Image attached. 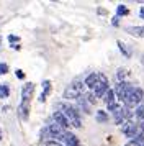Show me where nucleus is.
Instances as JSON below:
<instances>
[{
	"label": "nucleus",
	"mask_w": 144,
	"mask_h": 146,
	"mask_svg": "<svg viewBox=\"0 0 144 146\" xmlns=\"http://www.w3.org/2000/svg\"><path fill=\"white\" fill-rule=\"evenodd\" d=\"M111 25H113V27H120V17L111 18Z\"/></svg>",
	"instance_id": "a878e982"
},
{
	"label": "nucleus",
	"mask_w": 144,
	"mask_h": 146,
	"mask_svg": "<svg viewBox=\"0 0 144 146\" xmlns=\"http://www.w3.org/2000/svg\"><path fill=\"white\" fill-rule=\"evenodd\" d=\"M134 120H136V123L144 121V105H143V104H141V105H137L136 108H134Z\"/></svg>",
	"instance_id": "dca6fc26"
},
{
	"label": "nucleus",
	"mask_w": 144,
	"mask_h": 146,
	"mask_svg": "<svg viewBox=\"0 0 144 146\" xmlns=\"http://www.w3.org/2000/svg\"><path fill=\"white\" fill-rule=\"evenodd\" d=\"M116 44H118V48H120V51L123 53L124 58H131V49H129L128 46H126V44H124L123 41H121V40H118V41H116Z\"/></svg>",
	"instance_id": "f3484780"
},
{
	"label": "nucleus",
	"mask_w": 144,
	"mask_h": 146,
	"mask_svg": "<svg viewBox=\"0 0 144 146\" xmlns=\"http://www.w3.org/2000/svg\"><path fill=\"white\" fill-rule=\"evenodd\" d=\"M15 76H17V79H20V80L25 79V72H23L21 69H17V71H15Z\"/></svg>",
	"instance_id": "393cba45"
},
{
	"label": "nucleus",
	"mask_w": 144,
	"mask_h": 146,
	"mask_svg": "<svg viewBox=\"0 0 144 146\" xmlns=\"http://www.w3.org/2000/svg\"><path fill=\"white\" fill-rule=\"evenodd\" d=\"M95 120L98 123H108L110 121V113L106 110H97L95 112Z\"/></svg>",
	"instance_id": "4468645a"
},
{
	"label": "nucleus",
	"mask_w": 144,
	"mask_h": 146,
	"mask_svg": "<svg viewBox=\"0 0 144 146\" xmlns=\"http://www.w3.org/2000/svg\"><path fill=\"white\" fill-rule=\"evenodd\" d=\"M56 108L61 110L65 117L69 118L71 125L74 128H82V118H80V110H79L75 105H71V104H65V102H57L56 104Z\"/></svg>",
	"instance_id": "f257e3e1"
},
{
	"label": "nucleus",
	"mask_w": 144,
	"mask_h": 146,
	"mask_svg": "<svg viewBox=\"0 0 144 146\" xmlns=\"http://www.w3.org/2000/svg\"><path fill=\"white\" fill-rule=\"evenodd\" d=\"M44 146H64L62 143H59V141H56V139H49V141H46Z\"/></svg>",
	"instance_id": "b1692460"
},
{
	"label": "nucleus",
	"mask_w": 144,
	"mask_h": 146,
	"mask_svg": "<svg viewBox=\"0 0 144 146\" xmlns=\"http://www.w3.org/2000/svg\"><path fill=\"white\" fill-rule=\"evenodd\" d=\"M0 139H2V130H0Z\"/></svg>",
	"instance_id": "c756f323"
},
{
	"label": "nucleus",
	"mask_w": 144,
	"mask_h": 146,
	"mask_svg": "<svg viewBox=\"0 0 144 146\" xmlns=\"http://www.w3.org/2000/svg\"><path fill=\"white\" fill-rule=\"evenodd\" d=\"M98 79H100V82H98V86L95 87L92 92L95 94L97 99H103L105 94L110 90V82H108V77H106L103 72H98Z\"/></svg>",
	"instance_id": "20e7f679"
},
{
	"label": "nucleus",
	"mask_w": 144,
	"mask_h": 146,
	"mask_svg": "<svg viewBox=\"0 0 144 146\" xmlns=\"http://www.w3.org/2000/svg\"><path fill=\"white\" fill-rule=\"evenodd\" d=\"M113 117V121H115V125L118 126H123L124 125V121H126V118H124V115H123V107L120 108V110H116V112L111 115Z\"/></svg>",
	"instance_id": "ddd939ff"
},
{
	"label": "nucleus",
	"mask_w": 144,
	"mask_h": 146,
	"mask_svg": "<svg viewBox=\"0 0 144 146\" xmlns=\"http://www.w3.org/2000/svg\"><path fill=\"white\" fill-rule=\"evenodd\" d=\"M51 90H52V87H51V80H43V92L39 94V97H38V100L41 102V104H44L46 102V99H48V95L51 94Z\"/></svg>",
	"instance_id": "9d476101"
},
{
	"label": "nucleus",
	"mask_w": 144,
	"mask_h": 146,
	"mask_svg": "<svg viewBox=\"0 0 144 146\" xmlns=\"http://www.w3.org/2000/svg\"><path fill=\"white\" fill-rule=\"evenodd\" d=\"M8 72V64L7 62H0V76H5Z\"/></svg>",
	"instance_id": "4be33fe9"
},
{
	"label": "nucleus",
	"mask_w": 144,
	"mask_h": 146,
	"mask_svg": "<svg viewBox=\"0 0 144 146\" xmlns=\"http://www.w3.org/2000/svg\"><path fill=\"white\" fill-rule=\"evenodd\" d=\"M75 107H77L79 110H82L84 113H87V115H90L92 110H90V104L87 102V99H85V95H80L77 100H75Z\"/></svg>",
	"instance_id": "1a4fd4ad"
},
{
	"label": "nucleus",
	"mask_w": 144,
	"mask_h": 146,
	"mask_svg": "<svg viewBox=\"0 0 144 146\" xmlns=\"http://www.w3.org/2000/svg\"><path fill=\"white\" fill-rule=\"evenodd\" d=\"M128 13H129V8L126 7V5L120 3V5L116 7V17H126Z\"/></svg>",
	"instance_id": "6ab92c4d"
},
{
	"label": "nucleus",
	"mask_w": 144,
	"mask_h": 146,
	"mask_svg": "<svg viewBox=\"0 0 144 146\" xmlns=\"http://www.w3.org/2000/svg\"><path fill=\"white\" fill-rule=\"evenodd\" d=\"M139 17H141V18L144 20V7H141V8H139Z\"/></svg>",
	"instance_id": "cd10ccee"
},
{
	"label": "nucleus",
	"mask_w": 144,
	"mask_h": 146,
	"mask_svg": "<svg viewBox=\"0 0 144 146\" xmlns=\"http://www.w3.org/2000/svg\"><path fill=\"white\" fill-rule=\"evenodd\" d=\"M20 41V36L17 35H8V43H12V46H15V43H18Z\"/></svg>",
	"instance_id": "5701e85b"
},
{
	"label": "nucleus",
	"mask_w": 144,
	"mask_h": 146,
	"mask_svg": "<svg viewBox=\"0 0 144 146\" xmlns=\"http://www.w3.org/2000/svg\"><path fill=\"white\" fill-rule=\"evenodd\" d=\"M18 115H20V118L23 120V121L28 120V117H30V102H20Z\"/></svg>",
	"instance_id": "9b49d317"
},
{
	"label": "nucleus",
	"mask_w": 144,
	"mask_h": 146,
	"mask_svg": "<svg viewBox=\"0 0 144 146\" xmlns=\"http://www.w3.org/2000/svg\"><path fill=\"white\" fill-rule=\"evenodd\" d=\"M137 128H139L141 133H144V121H139V123H137Z\"/></svg>",
	"instance_id": "bb28decb"
},
{
	"label": "nucleus",
	"mask_w": 144,
	"mask_h": 146,
	"mask_svg": "<svg viewBox=\"0 0 144 146\" xmlns=\"http://www.w3.org/2000/svg\"><path fill=\"white\" fill-rule=\"evenodd\" d=\"M126 146H139V145H137V143H134V141L131 139V141H128V143H126Z\"/></svg>",
	"instance_id": "c85d7f7f"
},
{
	"label": "nucleus",
	"mask_w": 144,
	"mask_h": 146,
	"mask_svg": "<svg viewBox=\"0 0 144 146\" xmlns=\"http://www.w3.org/2000/svg\"><path fill=\"white\" fill-rule=\"evenodd\" d=\"M103 102H105V105H110V104H115V102H118V100H116V92H115V89H111V87H110V90L105 94Z\"/></svg>",
	"instance_id": "2eb2a0df"
},
{
	"label": "nucleus",
	"mask_w": 144,
	"mask_h": 146,
	"mask_svg": "<svg viewBox=\"0 0 144 146\" xmlns=\"http://www.w3.org/2000/svg\"><path fill=\"white\" fill-rule=\"evenodd\" d=\"M98 82H100V79H98V72H90L84 79V84H85V87H87L89 90H93V89L98 86Z\"/></svg>",
	"instance_id": "6e6552de"
},
{
	"label": "nucleus",
	"mask_w": 144,
	"mask_h": 146,
	"mask_svg": "<svg viewBox=\"0 0 144 146\" xmlns=\"http://www.w3.org/2000/svg\"><path fill=\"white\" fill-rule=\"evenodd\" d=\"M126 33L134 38H144V27H126Z\"/></svg>",
	"instance_id": "f8f14e48"
},
{
	"label": "nucleus",
	"mask_w": 144,
	"mask_h": 146,
	"mask_svg": "<svg viewBox=\"0 0 144 146\" xmlns=\"http://www.w3.org/2000/svg\"><path fill=\"white\" fill-rule=\"evenodd\" d=\"M144 99V89H141V87L134 86V89H133V92L124 99L123 105L128 107V108H136L137 105H141V102H143Z\"/></svg>",
	"instance_id": "7ed1b4c3"
},
{
	"label": "nucleus",
	"mask_w": 144,
	"mask_h": 146,
	"mask_svg": "<svg viewBox=\"0 0 144 146\" xmlns=\"http://www.w3.org/2000/svg\"><path fill=\"white\" fill-rule=\"evenodd\" d=\"M52 120H54V123H57L59 126H62L65 131L69 130V126H72L71 121H69V118H67L61 110H54V113H52Z\"/></svg>",
	"instance_id": "39448f33"
},
{
	"label": "nucleus",
	"mask_w": 144,
	"mask_h": 146,
	"mask_svg": "<svg viewBox=\"0 0 144 146\" xmlns=\"http://www.w3.org/2000/svg\"><path fill=\"white\" fill-rule=\"evenodd\" d=\"M84 89H85L84 80L75 79V80H72L71 84L65 87V90H64V94H62V97H64L65 100H77L80 95H84V94H85Z\"/></svg>",
	"instance_id": "f03ea898"
},
{
	"label": "nucleus",
	"mask_w": 144,
	"mask_h": 146,
	"mask_svg": "<svg viewBox=\"0 0 144 146\" xmlns=\"http://www.w3.org/2000/svg\"><path fill=\"white\" fill-rule=\"evenodd\" d=\"M34 92V84L33 82H26L21 87V102H30Z\"/></svg>",
	"instance_id": "0eeeda50"
},
{
	"label": "nucleus",
	"mask_w": 144,
	"mask_h": 146,
	"mask_svg": "<svg viewBox=\"0 0 144 146\" xmlns=\"http://www.w3.org/2000/svg\"><path fill=\"white\" fill-rule=\"evenodd\" d=\"M10 97V87L7 84H0V99H8Z\"/></svg>",
	"instance_id": "a211bd4d"
},
{
	"label": "nucleus",
	"mask_w": 144,
	"mask_h": 146,
	"mask_svg": "<svg viewBox=\"0 0 144 146\" xmlns=\"http://www.w3.org/2000/svg\"><path fill=\"white\" fill-rule=\"evenodd\" d=\"M59 143H62L64 146H80V141H79V138L74 135L72 131H65L61 138L57 139Z\"/></svg>",
	"instance_id": "423d86ee"
},
{
	"label": "nucleus",
	"mask_w": 144,
	"mask_h": 146,
	"mask_svg": "<svg viewBox=\"0 0 144 146\" xmlns=\"http://www.w3.org/2000/svg\"><path fill=\"white\" fill-rule=\"evenodd\" d=\"M85 99H87V102L90 104V105H95L97 104V97H95V94L92 92V90H89V92H85Z\"/></svg>",
	"instance_id": "aec40b11"
},
{
	"label": "nucleus",
	"mask_w": 144,
	"mask_h": 146,
	"mask_svg": "<svg viewBox=\"0 0 144 146\" xmlns=\"http://www.w3.org/2000/svg\"><path fill=\"white\" fill-rule=\"evenodd\" d=\"M126 76H128V71H126L124 67H120V69H118V72H116V79H118V82H123Z\"/></svg>",
	"instance_id": "412c9836"
}]
</instances>
